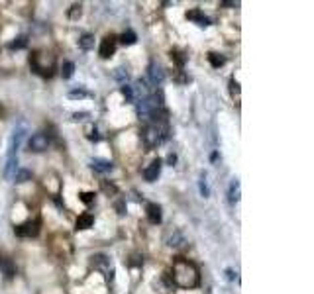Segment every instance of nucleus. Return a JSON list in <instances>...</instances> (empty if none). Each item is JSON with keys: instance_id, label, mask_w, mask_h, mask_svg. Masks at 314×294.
<instances>
[{"instance_id": "aec40b11", "label": "nucleus", "mask_w": 314, "mask_h": 294, "mask_svg": "<svg viewBox=\"0 0 314 294\" xmlns=\"http://www.w3.org/2000/svg\"><path fill=\"white\" fill-rule=\"evenodd\" d=\"M73 73H75V63L73 61H65L63 67H61V77L63 79H71Z\"/></svg>"}, {"instance_id": "f03ea898", "label": "nucleus", "mask_w": 314, "mask_h": 294, "mask_svg": "<svg viewBox=\"0 0 314 294\" xmlns=\"http://www.w3.org/2000/svg\"><path fill=\"white\" fill-rule=\"evenodd\" d=\"M169 137V124L167 120H155L151 124H147V128L143 130V143L147 149L161 145L163 141H167Z\"/></svg>"}, {"instance_id": "c85d7f7f", "label": "nucleus", "mask_w": 314, "mask_h": 294, "mask_svg": "<svg viewBox=\"0 0 314 294\" xmlns=\"http://www.w3.org/2000/svg\"><path fill=\"white\" fill-rule=\"evenodd\" d=\"M77 16H81V4H75L71 10V18H77Z\"/></svg>"}, {"instance_id": "393cba45", "label": "nucleus", "mask_w": 314, "mask_h": 294, "mask_svg": "<svg viewBox=\"0 0 314 294\" xmlns=\"http://www.w3.org/2000/svg\"><path fill=\"white\" fill-rule=\"evenodd\" d=\"M92 265H96V267H104V265H108V259L104 257V255H96V257H92Z\"/></svg>"}, {"instance_id": "6ab92c4d", "label": "nucleus", "mask_w": 314, "mask_h": 294, "mask_svg": "<svg viewBox=\"0 0 314 294\" xmlns=\"http://www.w3.org/2000/svg\"><path fill=\"white\" fill-rule=\"evenodd\" d=\"M120 41H122L124 45H134V43L138 41V35H136V32L128 30V32H124V33L120 35Z\"/></svg>"}, {"instance_id": "f3484780", "label": "nucleus", "mask_w": 314, "mask_h": 294, "mask_svg": "<svg viewBox=\"0 0 314 294\" xmlns=\"http://www.w3.org/2000/svg\"><path fill=\"white\" fill-rule=\"evenodd\" d=\"M169 55H171V59H173L179 67H183V65L187 63V55L181 51V49H171V53H169Z\"/></svg>"}, {"instance_id": "1a4fd4ad", "label": "nucleus", "mask_w": 314, "mask_h": 294, "mask_svg": "<svg viewBox=\"0 0 314 294\" xmlns=\"http://www.w3.org/2000/svg\"><path fill=\"white\" fill-rule=\"evenodd\" d=\"M0 271H2V275H4L6 278H12V277L16 275V265H14V261H12L10 257H6V255H0Z\"/></svg>"}, {"instance_id": "473e14b6", "label": "nucleus", "mask_w": 314, "mask_h": 294, "mask_svg": "<svg viewBox=\"0 0 314 294\" xmlns=\"http://www.w3.org/2000/svg\"><path fill=\"white\" fill-rule=\"evenodd\" d=\"M226 273H228V278H236V275H234V271H230V269H228Z\"/></svg>"}, {"instance_id": "a211bd4d", "label": "nucleus", "mask_w": 314, "mask_h": 294, "mask_svg": "<svg viewBox=\"0 0 314 294\" xmlns=\"http://www.w3.org/2000/svg\"><path fill=\"white\" fill-rule=\"evenodd\" d=\"M79 47H81V49H92V47H94V35H90V33L81 35V39H79Z\"/></svg>"}, {"instance_id": "39448f33", "label": "nucleus", "mask_w": 314, "mask_h": 294, "mask_svg": "<svg viewBox=\"0 0 314 294\" xmlns=\"http://www.w3.org/2000/svg\"><path fill=\"white\" fill-rule=\"evenodd\" d=\"M98 53L102 59H110L114 53H116V37L114 35H108V37H104L100 41V49H98Z\"/></svg>"}, {"instance_id": "0eeeda50", "label": "nucleus", "mask_w": 314, "mask_h": 294, "mask_svg": "<svg viewBox=\"0 0 314 294\" xmlns=\"http://www.w3.org/2000/svg\"><path fill=\"white\" fill-rule=\"evenodd\" d=\"M161 159H153L149 165H147V169L143 171V179L147 180V182H155L157 180V177H159V173H161Z\"/></svg>"}, {"instance_id": "f8f14e48", "label": "nucleus", "mask_w": 314, "mask_h": 294, "mask_svg": "<svg viewBox=\"0 0 314 294\" xmlns=\"http://www.w3.org/2000/svg\"><path fill=\"white\" fill-rule=\"evenodd\" d=\"M94 226V216L92 214H81L79 218H77V222H75V228L77 229H81V231H85V229H90Z\"/></svg>"}, {"instance_id": "a878e982", "label": "nucleus", "mask_w": 314, "mask_h": 294, "mask_svg": "<svg viewBox=\"0 0 314 294\" xmlns=\"http://www.w3.org/2000/svg\"><path fill=\"white\" fill-rule=\"evenodd\" d=\"M79 196H81V200H83L85 204H90V202L94 200V192H81Z\"/></svg>"}, {"instance_id": "4be33fe9", "label": "nucleus", "mask_w": 314, "mask_h": 294, "mask_svg": "<svg viewBox=\"0 0 314 294\" xmlns=\"http://www.w3.org/2000/svg\"><path fill=\"white\" fill-rule=\"evenodd\" d=\"M28 45V37L26 35H20V37H16L12 43H10V49H24Z\"/></svg>"}, {"instance_id": "5701e85b", "label": "nucleus", "mask_w": 314, "mask_h": 294, "mask_svg": "<svg viewBox=\"0 0 314 294\" xmlns=\"http://www.w3.org/2000/svg\"><path fill=\"white\" fill-rule=\"evenodd\" d=\"M183 241H185V239H183V235L177 231L173 237H169V239H167V245H171V247H177V245H181Z\"/></svg>"}, {"instance_id": "7c9ffc66", "label": "nucleus", "mask_w": 314, "mask_h": 294, "mask_svg": "<svg viewBox=\"0 0 314 294\" xmlns=\"http://www.w3.org/2000/svg\"><path fill=\"white\" fill-rule=\"evenodd\" d=\"M116 210H118V214H124V212H126V204H124V202H118V204H116Z\"/></svg>"}, {"instance_id": "412c9836", "label": "nucleus", "mask_w": 314, "mask_h": 294, "mask_svg": "<svg viewBox=\"0 0 314 294\" xmlns=\"http://www.w3.org/2000/svg\"><path fill=\"white\" fill-rule=\"evenodd\" d=\"M100 186H102V192H104V194H108V196L118 192L116 184H112V182H108V180H102V182H100Z\"/></svg>"}, {"instance_id": "9d476101", "label": "nucleus", "mask_w": 314, "mask_h": 294, "mask_svg": "<svg viewBox=\"0 0 314 294\" xmlns=\"http://www.w3.org/2000/svg\"><path fill=\"white\" fill-rule=\"evenodd\" d=\"M163 79H165V73H163V69L159 67V65H155V63H151L149 65V81H151V84H161L163 82Z\"/></svg>"}, {"instance_id": "4468645a", "label": "nucleus", "mask_w": 314, "mask_h": 294, "mask_svg": "<svg viewBox=\"0 0 314 294\" xmlns=\"http://www.w3.org/2000/svg\"><path fill=\"white\" fill-rule=\"evenodd\" d=\"M228 198H230V202H238V200H240V180H238V179H234V180L230 182Z\"/></svg>"}, {"instance_id": "cd10ccee", "label": "nucleus", "mask_w": 314, "mask_h": 294, "mask_svg": "<svg viewBox=\"0 0 314 294\" xmlns=\"http://www.w3.org/2000/svg\"><path fill=\"white\" fill-rule=\"evenodd\" d=\"M85 96H88V92L83 90V88H81V90H71V92H69V98H85Z\"/></svg>"}, {"instance_id": "423d86ee", "label": "nucleus", "mask_w": 314, "mask_h": 294, "mask_svg": "<svg viewBox=\"0 0 314 294\" xmlns=\"http://www.w3.org/2000/svg\"><path fill=\"white\" fill-rule=\"evenodd\" d=\"M24 135H26V130H24V128L14 130V133H12V137H10V147H8V159H14V157H16V151H18V147H20Z\"/></svg>"}, {"instance_id": "6e6552de", "label": "nucleus", "mask_w": 314, "mask_h": 294, "mask_svg": "<svg viewBox=\"0 0 314 294\" xmlns=\"http://www.w3.org/2000/svg\"><path fill=\"white\" fill-rule=\"evenodd\" d=\"M185 18H187V20H191V22H194V24H196V26H200V28L210 26V20H208V18L204 16V12H202L200 8H192V10H189V12L185 14Z\"/></svg>"}, {"instance_id": "ddd939ff", "label": "nucleus", "mask_w": 314, "mask_h": 294, "mask_svg": "<svg viewBox=\"0 0 314 294\" xmlns=\"http://www.w3.org/2000/svg\"><path fill=\"white\" fill-rule=\"evenodd\" d=\"M147 220L151 222V224H161V206L159 204H147Z\"/></svg>"}, {"instance_id": "b1692460", "label": "nucleus", "mask_w": 314, "mask_h": 294, "mask_svg": "<svg viewBox=\"0 0 314 294\" xmlns=\"http://www.w3.org/2000/svg\"><path fill=\"white\" fill-rule=\"evenodd\" d=\"M200 194L204 196V198H208V194H210V190H208V186H206V175L204 173L200 175Z\"/></svg>"}, {"instance_id": "f257e3e1", "label": "nucleus", "mask_w": 314, "mask_h": 294, "mask_svg": "<svg viewBox=\"0 0 314 294\" xmlns=\"http://www.w3.org/2000/svg\"><path fill=\"white\" fill-rule=\"evenodd\" d=\"M173 282L181 288H194L198 286L200 282V273H198V267L189 261V259H183V257H177L175 263H173Z\"/></svg>"}, {"instance_id": "2f4dec72", "label": "nucleus", "mask_w": 314, "mask_h": 294, "mask_svg": "<svg viewBox=\"0 0 314 294\" xmlns=\"http://www.w3.org/2000/svg\"><path fill=\"white\" fill-rule=\"evenodd\" d=\"M167 163H169V165H175V163H177V155H175V153H171V155L167 157Z\"/></svg>"}, {"instance_id": "2eb2a0df", "label": "nucleus", "mask_w": 314, "mask_h": 294, "mask_svg": "<svg viewBox=\"0 0 314 294\" xmlns=\"http://www.w3.org/2000/svg\"><path fill=\"white\" fill-rule=\"evenodd\" d=\"M28 180H32V171H28V169H16V173H14V182L22 184V182H28Z\"/></svg>"}, {"instance_id": "9b49d317", "label": "nucleus", "mask_w": 314, "mask_h": 294, "mask_svg": "<svg viewBox=\"0 0 314 294\" xmlns=\"http://www.w3.org/2000/svg\"><path fill=\"white\" fill-rule=\"evenodd\" d=\"M90 167L96 173H110L114 169V163L112 161H106V159H92L90 161Z\"/></svg>"}, {"instance_id": "dca6fc26", "label": "nucleus", "mask_w": 314, "mask_h": 294, "mask_svg": "<svg viewBox=\"0 0 314 294\" xmlns=\"http://www.w3.org/2000/svg\"><path fill=\"white\" fill-rule=\"evenodd\" d=\"M208 61H210V65L214 69H220L224 63H226V57L220 55V53H208Z\"/></svg>"}, {"instance_id": "c756f323", "label": "nucleus", "mask_w": 314, "mask_h": 294, "mask_svg": "<svg viewBox=\"0 0 314 294\" xmlns=\"http://www.w3.org/2000/svg\"><path fill=\"white\" fill-rule=\"evenodd\" d=\"M230 86H232V92H240V82H238L236 79L230 81Z\"/></svg>"}, {"instance_id": "bb28decb", "label": "nucleus", "mask_w": 314, "mask_h": 294, "mask_svg": "<svg viewBox=\"0 0 314 294\" xmlns=\"http://www.w3.org/2000/svg\"><path fill=\"white\" fill-rule=\"evenodd\" d=\"M122 94L126 96V100H128V102H132V100H134V92H132V86H128V84H126V86H122Z\"/></svg>"}, {"instance_id": "20e7f679", "label": "nucleus", "mask_w": 314, "mask_h": 294, "mask_svg": "<svg viewBox=\"0 0 314 294\" xmlns=\"http://www.w3.org/2000/svg\"><path fill=\"white\" fill-rule=\"evenodd\" d=\"M49 147V137L45 135V133H34L30 139H28V149L30 151H34V153H41V151H45Z\"/></svg>"}, {"instance_id": "7ed1b4c3", "label": "nucleus", "mask_w": 314, "mask_h": 294, "mask_svg": "<svg viewBox=\"0 0 314 294\" xmlns=\"http://www.w3.org/2000/svg\"><path fill=\"white\" fill-rule=\"evenodd\" d=\"M39 226H41V222H39L37 218H35V220H28V222L16 226V228H14V233H16L18 237H35V235L39 233Z\"/></svg>"}]
</instances>
